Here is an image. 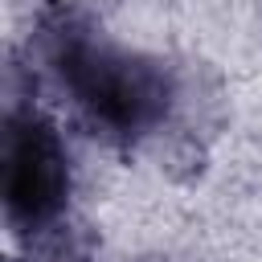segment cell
Masks as SVG:
<instances>
[{
  "label": "cell",
  "instance_id": "cell-1",
  "mask_svg": "<svg viewBox=\"0 0 262 262\" xmlns=\"http://www.w3.org/2000/svg\"><path fill=\"white\" fill-rule=\"evenodd\" d=\"M33 61L74 119L115 147H143L180 135L176 123L184 98H192L188 82L164 57L111 41L86 12H49L33 33Z\"/></svg>",
  "mask_w": 262,
  "mask_h": 262
},
{
  "label": "cell",
  "instance_id": "cell-2",
  "mask_svg": "<svg viewBox=\"0 0 262 262\" xmlns=\"http://www.w3.org/2000/svg\"><path fill=\"white\" fill-rule=\"evenodd\" d=\"M4 217L20 242L61 229L70 201V156L57 127L37 111H8L4 119Z\"/></svg>",
  "mask_w": 262,
  "mask_h": 262
}]
</instances>
